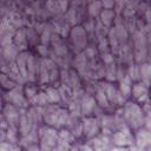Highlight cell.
<instances>
[{
    "mask_svg": "<svg viewBox=\"0 0 151 151\" xmlns=\"http://www.w3.org/2000/svg\"><path fill=\"white\" fill-rule=\"evenodd\" d=\"M26 39H27V45L28 46L31 45V46H35L37 47L39 45V42H40L39 33L32 27L26 29Z\"/></svg>",
    "mask_w": 151,
    "mask_h": 151,
    "instance_id": "obj_19",
    "label": "cell"
},
{
    "mask_svg": "<svg viewBox=\"0 0 151 151\" xmlns=\"http://www.w3.org/2000/svg\"><path fill=\"white\" fill-rule=\"evenodd\" d=\"M113 4H114L113 0H103V1H101V5H103L106 9H110L111 7H113Z\"/></svg>",
    "mask_w": 151,
    "mask_h": 151,
    "instance_id": "obj_25",
    "label": "cell"
},
{
    "mask_svg": "<svg viewBox=\"0 0 151 151\" xmlns=\"http://www.w3.org/2000/svg\"><path fill=\"white\" fill-rule=\"evenodd\" d=\"M24 151H41V149L38 143H32V144L26 145L24 147Z\"/></svg>",
    "mask_w": 151,
    "mask_h": 151,
    "instance_id": "obj_23",
    "label": "cell"
},
{
    "mask_svg": "<svg viewBox=\"0 0 151 151\" xmlns=\"http://www.w3.org/2000/svg\"><path fill=\"white\" fill-rule=\"evenodd\" d=\"M81 127H83V138L84 140H90L98 133H100V123L99 118L96 116H84L80 117Z\"/></svg>",
    "mask_w": 151,
    "mask_h": 151,
    "instance_id": "obj_3",
    "label": "cell"
},
{
    "mask_svg": "<svg viewBox=\"0 0 151 151\" xmlns=\"http://www.w3.org/2000/svg\"><path fill=\"white\" fill-rule=\"evenodd\" d=\"M138 66H139V81H142L143 84L149 86V84H150V76H151L150 64L147 61H143V63H139Z\"/></svg>",
    "mask_w": 151,
    "mask_h": 151,
    "instance_id": "obj_16",
    "label": "cell"
},
{
    "mask_svg": "<svg viewBox=\"0 0 151 151\" xmlns=\"http://www.w3.org/2000/svg\"><path fill=\"white\" fill-rule=\"evenodd\" d=\"M93 98H94V100H96L97 105H98L100 109H103L104 111H105V110H110V109H111L110 103H109V100H107V98H106V94H105L104 90L99 86V84H98V87H97L96 92L93 93Z\"/></svg>",
    "mask_w": 151,
    "mask_h": 151,
    "instance_id": "obj_14",
    "label": "cell"
},
{
    "mask_svg": "<svg viewBox=\"0 0 151 151\" xmlns=\"http://www.w3.org/2000/svg\"><path fill=\"white\" fill-rule=\"evenodd\" d=\"M110 151H131L130 147H122V146H113Z\"/></svg>",
    "mask_w": 151,
    "mask_h": 151,
    "instance_id": "obj_28",
    "label": "cell"
},
{
    "mask_svg": "<svg viewBox=\"0 0 151 151\" xmlns=\"http://www.w3.org/2000/svg\"><path fill=\"white\" fill-rule=\"evenodd\" d=\"M100 8H101V2L100 1H93V2H91L90 6H88V13H90V15L91 17L99 15V13L101 12Z\"/></svg>",
    "mask_w": 151,
    "mask_h": 151,
    "instance_id": "obj_22",
    "label": "cell"
},
{
    "mask_svg": "<svg viewBox=\"0 0 151 151\" xmlns=\"http://www.w3.org/2000/svg\"><path fill=\"white\" fill-rule=\"evenodd\" d=\"M12 44L18 48V51H26L28 45H27V39H26V29L22 27H19L13 35H12Z\"/></svg>",
    "mask_w": 151,
    "mask_h": 151,
    "instance_id": "obj_12",
    "label": "cell"
},
{
    "mask_svg": "<svg viewBox=\"0 0 151 151\" xmlns=\"http://www.w3.org/2000/svg\"><path fill=\"white\" fill-rule=\"evenodd\" d=\"M134 137V145L138 149H147L150 146V130H146L145 127H139L138 130L133 131Z\"/></svg>",
    "mask_w": 151,
    "mask_h": 151,
    "instance_id": "obj_11",
    "label": "cell"
},
{
    "mask_svg": "<svg viewBox=\"0 0 151 151\" xmlns=\"http://www.w3.org/2000/svg\"><path fill=\"white\" fill-rule=\"evenodd\" d=\"M111 140H112L113 146H122V147H132V146H134L133 131H131L127 126L113 132L111 134Z\"/></svg>",
    "mask_w": 151,
    "mask_h": 151,
    "instance_id": "obj_5",
    "label": "cell"
},
{
    "mask_svg": "<svg viewBox=\"0 0 151 151\" xmlns=\"http://www.w3.org/2000/svg\"><path fill=\"white\" fill-rule=\"evenodd\" d=\"M58 140V129L48 126V125H40L38 129V144L41 150L44 151H52L54 145Z\"/></svg>",
    "mask_w": 151,
    "mask_h": 151,
    "instance_id": "obj_2",
    "label": "cell"
},
{
    "mask_svg": "<svg viewBox=\"0 0 151 151\" xmlns=\"http://www.w3.org/2000/svg\"><path fill=\"white\" fill-rule=\"evenodd\" d=\"M122 110H123V119L131 131H136L139 127H143L146 114L144 113L140 104L136 103L134 100L127 99L125 104L122 106Z\"/></svg>",
    "mask_w": 151,
    "mask_h": 151,
    "instance_id": "obj_1",
    "label": "cell"
},
{
    "mask_svg": "<svg viewBox=\"0 0 151 151\" xmlns=\"http://www.w3.org/2000/svg\"><path fill=\"white\" fill-rule=\"evenodd\" d=\"M22 90H24V94H25V98L26 100L28 101V105H31V103L33 101L34 97L37 96L38 91H39V87L35 83H26L25 86H22Z\"/></svg>",
    "mask_w": 151,
    "mask_h": 151,
    "instance_id": "obj_17",
    "label": "cell"
},
{
    "mask_svg": "<svg viewBox=\"0 0 151 151\" xmlns=\"http://www.w3.org/2000/svg\"><path fill=\"white\" fill-rule=\"evenodd\" d=\"M44 92L46 94V98H47L48 104H60L61 103V97H60L58 86H54V85H50L48 84V86L45 87Z\"/></svg>",
    "mask_w": 151,
    "mask_h": 151,
    "instance_id": "obj_13",
    "label": "cell"
},
{
    "mask_svg": "<svg viewBox=\"0 0 151 151\" xmlns=\"http://www.w3.org/2000/svg\"><path fill=\"white\" fill-rule=\"evenodd\" d=\"M87 143L90 144L93 151H110L113 147L111 134H105L101 132L91 138L90 140H87Z\"/></svg>",
    "mask_w": 151,
    "mask_h": 151,
    "instance_id": "obj_8",
    "label": "cell"
},
{
    "mask_svg": "<svg viewBox=\"0 0 151 151\" xmlns=\"http://www.w3.org/2000/svg\"><path fill=\"white\" fill-rule=\"evenodd\" d=\"M99 15H100V22L106 28H109L111 26L112 21L114 20V13H113V11L112 9H104V11H101L99 13Z\"/></svg>",
    "mask_w": 151,
    "mask_h": 151,
    "instance_id": "obj_21",
    "label": "cell"
},
{
    "mask_svg": "<svg viewBox=\"0 0 151 151\" xmlns=\"http://www.w3.org/2000/svg\"><path fill=\"white\" fill-rule=\"evenodd\" d=\"M9 151H24V147L20 144H11L9 143Z\"/></svg>",
    "mask_w": 151,
    "mask_h": 151,
    "instance_id": "obj_24",
    "label": "cell"
},
{
    "mask_svg": "<svg viewBox=\"0 0 151 151\" xmlns=\"http://www.w3.org/2000/svg\"><path fill=\"white\" fill-rule=\"evenodd\" d=\"M131 86H132V80L130 79L129 76H125L123 79H120L118 81V90L120 92V94L125 98L129 99L130 94H131Z\"/></svg>",
    "mask_w": 151,
    "mask_h": 151,
    "instance_id": "obj_15",
    "label": "cell"
},
{
    "mask_svg": "<svg viewBox=\"0 0 151 151\" xmlns=\"http://www.w3.org/2000/svg\"><path fill=\"white\" fill-rule=\"evenodd\" d=\"M99 109L100 107L97 105L93 96L84 92L83 96L80 97V117H84V116L97 117V110Z\"/></svg>",
    "mask_w": 151,
    "mask_h": 151,
    "instance_id": "obj_7",
    "label": "cell"
},
{
    "mask_svg": "<svg viewBox=\"0 0 151 151\" xmlns=\"http://www.w3.org/2000/svg\"><path fill=\"white\" fill-rule=\"evenodd\" d=\"M18 84L5 72H0V87L4 88L5 91L13 88L14 86H17Z\"/></svg>",
    "mask_w": 151,
    "mask_h": 151,
    "instance_id": "obj_20",
    "label": "cell"
},
{
    "mask_svg": "<svg viewBox=\"0 0 151 151\" xmlns=\"http://www.w3.org/2000/svg\"><path fill=\"white\" fill-rule=\"evenodd\" d=\"M0 151H9V143L8 142L0 143Z\"/></svg>",
    "mask_w": 151,
    "mask_h": 151,
    "instance_id": "obj_26",
    "label": "cell"
},
{
    "mask_svg": "<svg viewBox=\"0 0 151 151\" xmlns=\"http://www.w3.org/2000/svg\"><path fill=\"white\" fill-rule=\"evenodd\" d=\"M1 112H2V116L6 120V123L8 124V126H18L20 107H18L13 104H9V103H5L1 109Z\"/></svg>",
    "mask_w": 151,
    "mask_h": 151,
    "instance_id": "obj_10",
    "label": "cell"
},
{
    "mask_svg": "<svg viewBox=\"0 0 151 151\" xmlns=\"http://www.w3.org/2000/svg\"><path fill=\"white\" fill-rule=\"evenodd\" d=\"M20 140V133L18 130V126H7L6 127V140L11 144H19Z\"/></svg>",
    "mask_w": 151,
    "mask_h": 151,
    "instance_id": "obj_18",
    "label": "cell"
},
{
    "mask_svg": "<svg viewBox=\"0 0 151 151\" xmlns=\"http://www.w3.org/2000/svg\"><path fill=\"white\" fill-rule=\"evenodd\" d=\"M70 38L72 41V45L74 47V51L77 53L83 52L87 47V33L85 32L84 27L76 26L71 29Z\"/></svg>",
    "mask_w": 151,
    "mask_h": 151,
    "instance_id": "obj_6",
    "label": "cell"
},
{
    "mask_svg": "<svg viewBox=\"0 0 151 151\" xmlns=\"http://www.w3.org/2000/svg\"><path fill=\"white\" fill-rule=\"evenodd\" d=\"M6 140V129L0 127V143Z\"/></svg>",
    "mask_w": 151,
    "mask_h": 151,
    "instance_id": "obj_27",
    "label": "cell"
},
{
    "mask_svg": "<svg viewBox=\"0 0 151 151\" xmlns=\"http://www.w3.org/2000/svg\"><path fill=\"white\" fill-rule=\"evenodd\" d=\"M130 97L138 104H143L149 100V86L143 84L142 81H134L131 86V94Z\"/></svg>",
    "mask_w": 151,
    "mask_h": 151,
    "instance_id": "obj_9",
    "label": "cell"
},
{
    "mask_svg": "<svg viewBox=\"0 0 151 151\" xmlns=\"http://www.w3.org/2000/svg\"><path fill=\"white\" fill-rule=\"evenodd\" d=\"M2 98H4L5 103L13 104V105H15L18 107H27L28 106V101L25 98L21 84H18L13 88L5 91V93L2 94Z\"/></svg>",
    "mask_w": 151,
    "mask_h": 151,
    "instance_id": "obj_4",
    "label": "cell"
},
{
    "mask_svg": "<svg viewBox=\"0 0 151 151\" xmlns=\"http://www.w3.org/2000/svg\"><path fill=\"white\" fill-rule=\"evenodd\" d=\"M1 58H2V51H1V46H0V61H1Z\"/></svg>",
    "mask_w": 151,
    "mask_h": 151,
    "instance_id": "obj_29",
    "label": "cell"
}]
</instances>
